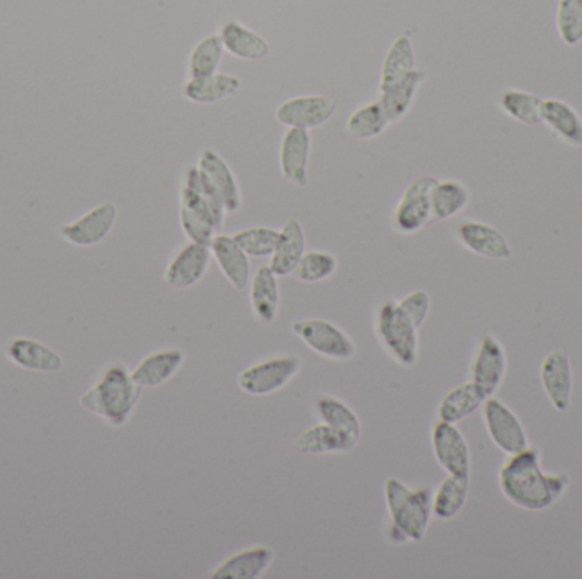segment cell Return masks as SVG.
<instances>
[{
  "mask_svg": "<svg viewBox=\"0 0 582 579\" xmlns=\"http://www.w3.org/2000/svg\"><path fill=\"white\" fill-rule=\"evenodd\" d=\"M569 485L571 479L564 473L543 469L542 454L533 446L510 456L499 469V488L504 498L528 511H543L558 504Z\"/></svg>",
  "mask_w": 582,
  "mask_h": 579,
  "instance_id": "obj_1",
  "label": "cell"
},
{
  "mask_svg": "<svg viewBox=\"0 0 582 579\" xmlns=\"http://www.w3.org/2000/svg\"><path fill=\"white\" fill-rule=\"evenodd\" d=\"M140 398L142 388L130 370L123 364H114L81 396L79 403L86 412L94 413L113 427H123L130 421Z\"/></svg>",
  "mask_w": 582,
  "mask_h": 579,
  "instance_id": "obj_2",
  "label": "cell"
},
{
  "mask_svg": "<svg viewBox=\"0 0 582 579\" xmlns=\"http://www.w3.org/2000/svg\"><path fill=\"white\" fill-rule=\"evenodd\" d=\"M385 501L392 520V532L401 540L419 542L424 539L433 518V491L430 488H409L401 479L385 482Z\"/></svg>",
  "mask_w": 582,
  "mask_h": 579,
  "instance_id": "obj_3",
  "label": "cell"
},
{
  "mask_svg": "<svg viewBox=\"0 0 582 579\" xmlns=\"http://www.w3.org/2000/svg\"><path fill=\"white\" fill-rule=\"evenodd\" d=\"M375 334L383 351L404 367L418 364L419 328L395 299L383 301L377 309Z\"/></svg>",
  "mask_w": 582,
  "mask_h": 579,
  "instance_id": "obj_4",
  "label": "cell"
},
{
  "mask_svg": "<svg viewBox=\"0 0 582 579\" xmlns=\"http://www.w3.org/2000/svg\"><path fill=\"white\" fill-rule=\"evenodd\" d=\"M302 370V358L297 355H278L244 367L237 374L235 383L249 396H271L287 388Z\"/></svg>",
  "mask_w": 582,
  "mask_h": 579,
  "instance_id": "obj_5",
  "label": "cell"
},
{
  "mask_svg": "<svg viewBox=\"0 0 582 579\" xmlns=\"http://www.w3.org/2000/svg\"><path fill=\"white\" fill-rule=\"evenodd\" d=\"M291 334L295 335L313 354L335 360L348 363L357 357L358 347L353 338L335 323L322 318L297 319L291 323Z\"/></svg>",
  "mask_w": 582,
  "mask_h": 579,
  "instance_id": "obj_6",
  "label": "cell"
},
{
  "mask_svg": "<svg viewBox=\"0 0 582 579\" xmlns=\"http://www.w3.org/2000/svg\"><path fill=\"white\" fill-rule=\"evenodd\" d=\"M482 413L489 438L501 453L514 456L530 447V438L520 417L506 403L491 396L482 405Z\"/></svg>",
  "mask_w": 582,
  "mask_h": 579,
  "instance_id": "obj_7",
  "label": "cell"
},
{
  "mask_svg": "<svg viewBox=\"0 0 582 579\" xmlns=\"http://www.w3.org/2000/svg\"><path fill=\"white\" fill-rule=\"evenodd\" d=\"M438 179L424 175L415 179L405 187L401 201L393 211V226L402 235H415L433 220L431 192Z\"/></svg>",
  "mask_w": 582,
  "mask_h": 579,
  "instance_id": "obj_8",
  "label": "cell"
},
{
  "mask_svg": "<svg viewBox=\"0 0 582 579\" xmlns=\"http://www.w3.org/2000/svg\"><path fill=\"white\" fill-rule=\"evenodd\" d=\"M179 220L182 232L190 242L210 245L211 240L219 235L220 225L215 213L211 210L207 197L190 182L184 181L179 197Z\"/></svg>",
  "mask_w": 582,
  "mask_h": 579,
  "instance_id": "obj_9",
  "label": "cell"
},
{
  "mask_svg": "<svg viewBox=\"0 0 582 579\" xmlns=\"http://www.w3.org/2000/svg\"><path fill=\"white\" fill-rule=\"evenodd\" d=\"M431 446L434 459L446 475L470 476L472 473V456L469 443L456 424L436 421L431 430Z\"/></svg>",
  "mask_w": 582,
  "mask_h": 579,
  "instance_id": "obj_10",
  "label": "cell"
},
{
  "mask_svg": "<svg viewBox=\"0 0 582 579\" xmlns=\"http://www.w3.org/2000/svg\"><path fill=\"white\" fill-rule=\"evenodd\" d=\"M506 348L494 335H485L479 345L478 354L473 357L470 380L481 389L485 398H491L506 379Z\"/></svg>",
  "mask_w": 582,
  "mask_h": 579,
  "instance_id": "obj_11",
  "label": "cell"
},
{
  "mask_svg": "<svg viewBox=\"0 0 582 579\" xmlns=\"http://www.w3.org/2000/svg\"><path fill=\"white\" fill-rule=\"evenodd\" d=\"M335 111L338 99L332 95H300L288 99L277 109V120L283 126L310 131L328 123Z\"/></svg>",
  "mask_w": 582,
  "mask_h": 579,
  "instance_id": "obj_12",
  "label": "cell"
},
{
  "mask_svg": "<svg viewBox=\"0 0 582 579\" xmlns=\"http://www.w3.org/2000/svg\"><path fill=\"white\" fill-rule=\"evenodd\" d=\"M198 171H200L204 185L222 201L227 213H237L241 210V185H239L229 163L219 153L213 152V150H204L201 153L200 162H198Z\"/></svg>",
  "mask_w": 582,
  "mask_h": 579,
  "instance_id": "obj_13",
  "label": "cell"
},
{
  "mask_svg": "<svg viewBox=\"0 0 582 579\" xmlns=\"http://www.w3.org/2000/svg\"><path fill=\"white\" fill-rule=\"evenodd\" d=\"M540 380L555 412H568L571 406L572 389H574V374H572L571 358L562 348L546 354L540 366Z\"/></svg>",
  "mask_w": 582,
  "mask_h": 579,
  "instance_id": "obj_14",
  "label": "cell"
},
{
  "mask_svg": "<svg viewBox=\"0 0 582 579\" xmlns=\"http://www.w3.org/2000/svg\"><path fill=\"white\" fill-rule=\"evenodd\" d=\"M210 246L190 242L169 262L164 281L172 290H190L204 280L211 264Z\"/></svg>",
  "mask_w": 582,
  "mask_h": 579,
  "instance_id": "obj_15",
  "label": "cell"
},
{
  "mask_svg": "<svg viewBox=\"0 0 582 579\" xmlns=\"http://www.w3.org/2000/svg\"><path fill=\"white\" fill-rule=\"evenodd\" d=\"M118 220V207L113 203H102L96 206L94 210L86 213L84 216L77 217L76 222L63 225L60 230V235L72 243L73 246L99 245L102 240L108 238L113 232Z\"/></svg>",
  "mask_w": 582,
  "mask_h": 579,
  "instance_id": "obj_16",
  "label": "cell"
},
{
  "mask_svg": "<svg viewBox=\"0 0 582 579\" xmlns=\"http://www.w3.org/2000/svg\"><path fill=\"white\" fill-rule=\"evenodd\" d=\"M455 236L463 248L479 257L492 258V261H508L513 257L506 236L485 223L466 220L456 225Z\"/></svg>",
  "mask_w": 582,
  "mask_h": 579,
  "instance_id": "obj_17",
  "label": "cell"
},
{
  "mask_svg": "<svg viewBox=\"0 0 582 579\" xmlns=\"http://www.w3.org/2000/svg\"><path fill=\"white\" fill-rule=\"evenodd\" d=\"M310 150V131L288 128L280 146V169L284 181L297 187H305L309 184Z\"/></svg>",
  "mask_w": 582,
  "mask_h": 579,
  "instance_id": "obj_18",
  "label": "cell"
},
{
  "mask_svg": "<svg viewBox=\"0 0 582 579\" xmlns=\"http://www.w3.org/2000/svg\"><path fill=\"white\" fill-rule=\"evenodd\" d=\"M358 444L360 438L321 421L299 434L293 447L307 456H335V454L353 453Z\"/></svg>",
  "mask_w": 582,
  "mask_h": 579,
  "instance_id": "obj_19",
  "label": "cell"
},
{
  "mask_svg": "<svg viewBox=\"0 0 582 579\" xmlns=\"http://www.w3.org/2000/svg\"><path fill=\"white\" fill-rule=\"evenodd\" d=\"M208 246L211 257L219 265L230 286L239 291L245 290L251 283V262L233 236L217 235Z\"/></svg>",
  "mask_w": 582,
  "mask_h": 579,
  "instance_id": "obj_20",
  "label": "cell"
},
{
  "mask_svg": "<svg viewBox=\"0 0 582 579\" xmlns=\"http://www.w3.org/2000/svg\"><path fill=\"white\" fill-rule=\"evenodd\" d=\"M274 561V550L268 546L248 547L229 556L220 562L211 578L213 579H258L270 569Z\"/></svg>",
  "mask_w": 582,
  "mask_h": 579,
  "instance_id": "obj_21",
  "label": "cell"
},
{
  "mask_svg": "<svg viewBox=\"0 0 582 579\" xmlns=\"http://www.w3.org/2000/svg\"><path fill=\"white\" fill-rule=\"evenodd\" d=\"M540 123L545 124L568 145L582 146V118L569 102L562 99H543L540 105Z\"/></svg>",
  "mask_w": 582,
  "mask_h": 579,
  "instance_id": "obj_22",
  "label": "cell"
},
{
  "mask_svg": "<svg viewBox=\"0 0 582 579\" xmlns=\"http://www.w3.org/2000/svg\"><path fill=\"white\" fill-rule=\"evenodd\" d=\"M184 364V352L179 348H164L147 355L131 373L140 388H159L171 380Z\"/></svg>",
  "mask_w": 582,
  "mask_h": 579,
  "instance_id": "obj_23",
  "label": "cell"
},
{
  "mask_svg": "<svg viewBox=\"0 0 582 579\" xmlns=\"http://www.w3.org/2000/svg\"><path fill=\"white\" fill-rule=\"evenodd\" d=\"M6 352L12 363L21 369L34 370V373H57L63 367L62 355L34 338H14Z\"/></svg>",
  "mask_w": 582,
  "mask_h": 579,
  "instance_id": "obj_24",
  "label": "cell"
},
{
  "mask_svg": "<svg viewBox=\"0 0 582 579\" xmlns=\"http://www.w3.org/2000/svg\"><path fill=\"white\" fill-rule=\"evenodd\" d=\"M219 34L223 50L235 59L259 62V60L268 59L270 54V43L242 22H227Z\"/></svg>",
  "mask_w": 582,
  "mask_h": 579,
  "instance_id": "obj_25",
  "label": "cell"
},
{
  "mask_svg": "<svg viewBox=\"0 0 582 579\" xmlns=\"http://www.w3.org/2000/svg\"><path fill=\"white\" fill-rule=\"evenodd\" d=\"M252 313L259 322L271 325L280 313V284L270 265H261L251 280L249 291Z\"/></svg>",
  "mask_w": 582,
  "mask_h": 579,
  "instance_id": "obj_26",
  "label": "cell"
},
{
  "mask_svg": "<svg viewBox=\"0 0 582 579\" xmlns=\"http://www.w3.org/2000/svg\"><path fill=\"white\" fill-rule=\"evenodd\" d=\"M305 245L307 238L303 226L300 225L299 220L291 217L280 230L277 248L271 255V271L278 277H287V275L293 274L297 265L302 261L303 254H305Z\"/></svg>",
  "mask_w": 582,
  "mask_h": 579,
  "instance_id": "obj_27",
  "label": "cell"
},
{
  "mask_svg": "<svg viewBox=\"0 0 582 579\" xmlns=\"http://www.w3.org/2000/svg\"><path fill=\"white\" fill-rule=\"evenodd\" d=\"M242 80L230 73H211L207 77L188 80L184 84V98L194 104H215L225 101L241 91Z\"/></svg>",
  "mask_w": 582,
  "mask_h": 579,
  "instance_id": "obj_28",
  "label": "cell"
},
{
  "mask_svg": "<svg viewBox=\"0 0 582 579\" xmlns=\"http://www.w3.org/2000/svg\"><path fill=\"white\" fill-rule=\"evenodd\" d=\"M485 399L488 398L482 395L481 389L472 380L460 384L441 399L440 406H438V418L450 421V424H459V421L465 420L479 408H482Z\"/></svg>",
  "mask_w": 582,
  "mask_h": 579,
  "instance_id": "obj_29",
  "label": "cell"
},
{
  "mask_svg": "<svg viewBox=\"0 0 582 579\" xmlns=\"http://www.w3.org/2000/svg\"><path fill=\"white\" fill-rule=\"evenodd\" d=\"M415 70V51L409 34L395 38L380 70V91L392 88Z\"/></svg>",
  "mask_w": 582,
  "mask_h": 579,
  "instance_id": "obj_30",
  "label": "cell"
},
{
  "mask_svg": "<svg viewBox=\"0 0 582 579\" xmlns=\"http://www.w3.org/2000/svg\"><path fill=\"white\" fill-rule=\"evenodd\" d=\"M424 80H427V72L415 69L399 84L392 85L385 91H380V102L385 109L390 123L401 121L409 113V109L414 104L415 95H418L421 85L424 84Z\"/></svg>",
  "mask_w": 582,
  "mask_h": 579,
  "instance_id": "obj_31",
  "label": "cell"
},
{
  "mask_svg": "<svg viewBox=\"0 0 582 579\" xmlns=\"http://www.w3.org/2000/svg\"><path fill=\"white\" fill-rule=\"evenodd\" d=\"M470 476L448 475L433 491V517L452 520L469 500Z\"/></svg>",
  "mask_w": 582,
  "mask_h": 579,
  "instance_id": "obj_32",
  "label": "cell"
},
{
  "mask_svg": "<svg viewBox=\"0 0 582 579\" xmlns=\"http://www.w3.org/2000/svg\"><path fill=\"white\" fill-rule=\"evenodd\" d=\"M313 412H315V417L322 424L331 425V427L338 428V430L347 431V434L361 438V421L358 413L347 402L338 398V396H319L315 403H313Z\"/></svg>",
  "mask_w": 582,
  "mask_h": 579,
  "instance_id": "obj_33",
  "label": "cell"
},
{
  "mask_svg": "<svg viewBox=\"0 0 582 579\" xmlns=\"http://www.w3.org/2000/svg\"><path fill=\"white\" fill-rule=\"evenodd\" d=\"M470 203V191L462 182L446 179L438 181L431 192V207H433V220L444 222L450 217L459 216Z\"/></svg>",
  "mask_w": 582,
  "mask_h": 579,
  "instance_id": "obj_34",
  "label": "cell"
},
{
  "mask_svg": "<svg viewBox=\"0 0 582 579\" xmlns=\"http://www.w3.org/2000/svg\"><path fill=\"white\" fill-rule=\"evenodd\" d=\"M542 98L532 92L518 91V89H506L499 94L498 104L502 113L510 116L518 123L526 126L540 124V105Z\"/></svg>",
  "mask_w": 582,
  "mask_h": 579,
  "instance_id": "obj_35",
  "label": "cell"
},
{
  "mask_svg": "<svg viewBox=\"0 0 582 579\" xmlns=\"http://www.w3.org/2000/svg\"><path fill=\"white\" fill-rule=\"evenodd\" d=\"M382 102L375 101L358 108L347 121V133L354 140H372L390 126Z\"/></svg>",
  "mask_w": 582,
  "mask_h": 579,
  "instance_id": "obj_36",
  "label": "cell"
},
{
  "mask_svg": "<svg viewBox=\"0 0 582 579\" xmlns=\"http://www.w3.org/2000/svg\"><path fill=\"white\" fill-rule=\"evenodd\" d=\"M222 40L220 34L204 37L190 54V79L211 75L219 72L220 63L223 60Z\"/></svg>",
  "mask_w": 582,
  "mask_h": 579,
  "instance_id": "obj_37",
  "label": "cell"
},
{
  "mask_svg": "<svg viewBox=\"0 0 582 579\" xmlns=\"http://www.w3.org/2000/svg\"><path fill=\"white\" fill-rule=\"evenodd\" d=\"M339 262L334 254L329 252L312 251L303 254L302 261L297 265V280L307 284L322 283L338 272Z\"/></svg>",
  "mask_w": 582,
  "mask_h": 579,
  "instance_id": "obj_38",
  "label": "cell"
},
{
  "mask_svg": "<svg viewBox=\"0 0 582 579\" xmlns=\"http://www.w3.org/2000/svg\"><path fill=\"white\" fill-rule=\"evenodd\" d=\"M278 238H280V232L270 226H254V228L241 230L233 235V240L239 243L242 251L249 257L254 258L271 257L277 248Z\"/></svg>",
  "mask_w": 582,
  "mask_h": 579,
  "instance_id": "obj_39",
  "label": "cell"
},
{
  "mask_svg": "<svg viewBox=\"0 0 582 579\" xmlns=\"http://www.w3.org/2000/svg\"><path fill=\"white\" fill-rule=\"evenodd\" d=\"M555 26L559 38L568 47H575L582 41V0H559L555 12Z\"/></svg>",
  "mask_w": 582,
  "mask_h": 579,
  "instance_id": "obj_40",
  "label": "cell"
},
{
  "mask_svg": "<svg viewBox=\"0 0 582 579\" xmlns=\"http://www.w3.org/2000/svg\"><path fill=\"white\" fill-rule=\"evenodd\" d=\"M401 306L402 312L412 319L418 328L424 325L428 319L431 309V297L427 291H412L408 296L402 297L401 301H397Z\"/></svg>",
  "mask_w": 582,
  "mask_h": 579,
  "instance_id": "obj_41",
  "label": "cell"
}]
</instances>
